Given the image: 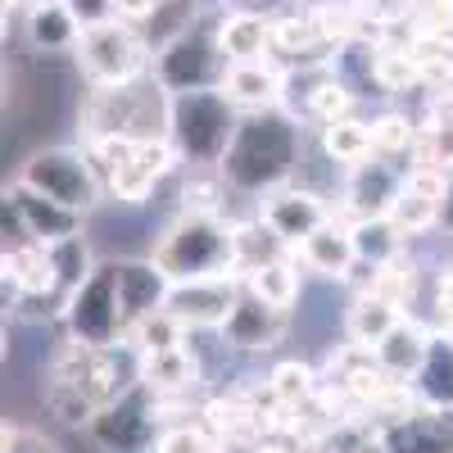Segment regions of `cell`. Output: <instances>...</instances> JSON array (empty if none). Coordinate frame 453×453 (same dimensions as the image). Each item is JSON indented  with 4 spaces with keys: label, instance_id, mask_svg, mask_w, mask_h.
<instances>
[{
    "label": "cell",
    "instance_id": "1",
    "mask_svg": "<svg viewBox=\"0 0 453 453\" xmlns=\"http://www.w3.org/2000/svg\"><path fill=\"white\" fill-rule=\"evenodd\" d=\"M295 159H299V127L277 109H258L250 119H241L236 141L218 168L232 191L258 196V191L281 186L295 173Z\"/></svg>",
    "mask_w": 453,
    "mask_h": 453
},
{
    "label": "cell",
    "instance_id": "2",
    "mask_svg": "<svg viewBox=\"0 0 453 453\" xmlns=\"http://www.w3.org/2000/svg\"><path fill=\"white\" fill-rule=\"evenodd\" d=\"M150 258H155L173 281L226 277L232 268H241V258H236V226H226L218 213L186 209L159 236V245H155Z\"/></svg>",
    "mask_w": 453,
    "mask_h": 453
},
{
    "label": "cell",
    "instance_id": "3",
    "mask_svg": "<svg viewBox=\"0 0 453 453\" xmlns=\"http://www.w3.org/2000/svg\"><path fill=\"white\" fill-rule=\"evenodd\" d=\"M236 104L226 100L222 87H200V91H173L168 109V136L181 159L191 164H222V155L236 141Z\"/></svg>",
    "mask_w": 453,
    "mask_h": 453
},
{
    "label": "cell",
    "instance_id": "4",
    "mask_svg": "<svg viewBox=\"0 0 453 453\" xmlns=\"http://www.w3.org/2000/svg\"><path fill=\"white\" fill-rule=\"evenodd\" d=\"M168 109L173 91L155 82H127V87H96V100L87 109L91 136H132V141H155L168 136Z\"/></svg>",
    "mask_w": 453,
    "mask_h": 453
},
{
    "label": "cell",
    "instance_id": "5",
    "mask_svg": "<svg viewBox=\"0 0 453 453\" xmlns=\"http://www.w3.org/2000/svg\"><path fill=\"white\" fill-rule=\"evenodd\" d=\"M87 431H91V440L104 453H155V444L164 435V426H159V395L136 376L119 399H109L96 412Z\"/></svg>",
    "mask_w": 453,
    "mask_h": 453
},
{
    "label": "cell",
    "instance_id": "6",
    "mask_svg": "<svg viewBox=\"0 0 453 453\" xmlns=\"http://www.w3.org/2000/svg\"><path fill=\"white\" fill-rule=\"evenodd\" d=\"M150 55V42L136 32V23L123 19H104L82 27V42H78V64L96 87H127L141 78Z\"/></svg>",
    "mask_w": 453,
    "mask_h": 453
},
{
    "label": "cell",
    "instance_id": "7",
    "mask_svg": "<svg viewBox=\"0 0 453 453\" xmlns=\"http://www.w3.org/2000/svg\"><path fill=\"white\" fill-rule=\"evenodd\" d=\"M222 23V19H218ZM218 23H191L181 36L155 55V78L168 91H200V87H218L226 73V50L218 42Z\"/></svg>",
    "mask_w": 453,
    "mask_h": 453
},
{
    "label": "cell",
    "instance_id": "8",
    "mask_svg": "<svg viewBox=\"0 0 453 453\" xmlns=\"http://www.w3.org/2000/svg\"><path fill=\"white\" fill-rule=\"evenodd\" d=\"M68 331L82 340V345H104L113 349L127 335V318H123V299H119V273L113 263H96V273L68 295L64 304Z\"/></svg>",
    "mask_w": 453,
    "mask_h": 453
},
{
    "label": "cell",
    "instance_id": "9",
    "mask_svg": "<svg viewBox=\"0 0 453 453\" xmlns=\"http://www.w3.org/2000/svg\"><path fill=\"white\" fill-rule=\"evenodd\" d=\"M19 181L50 196V200H59V204H68V209H78V213H87L100 196V173H96L91 155L87 150H68V145H50V150L27 155Z\"/></svg>",
    "mask_w": 453,
    "mask_h": 453
},
{
    "label": "cell",
    "instance_id": "10",
    "mask_svg": "<svg viewBox=\"0 0 453 453\" xmlns=\"http://www.w3.org/2000/svg\"><path fill=\"white\" fill-rule=\"evenodd\" d=\"M236 299H241V286L232 277H191V281H173L164 309L186 331H200V326H222L226 313L236 309Z\"/></svg>",
    "mask_w": 453,
    "mask_h": 453
},
{
    "label": "cell",
    "instance_id": "11",
    "mask_svg": "<svg viewBox=\"0 0 453 453\" xmlns=\"http://www.w3.org/2000/svg\"><path fill=\"white\" fill-rule=\"evenodd\" d=\"M113 273H119V299H123V318H127V335H132V326L141 318L168 304L173 277L155 258H113Z\"/></svg>",
    "mask_w": 453,
    "mask_h": 453
},
{
    "label": "cell",
    "instance_id": "12",
    "mask_svg": "<svg viewBox=\"0 0 453 453\" xmlns=\"http://www.w3.org/2000/svg\"><path fill=\"white\" fill-rule=\"evenodd\" d=\"M281 331H286V309H273L268 299H258L254 290H241L236 309L222 322V335L232 340V349H245V354L273 349L281 340Z\"/></svg>",
    "mask_w": 453,
    "mask_h": 453
},
{
    "label": "cell",
    "instance_id": "13",
    "mask_svg": "<svg viewBox=\"0 0 453 453\" xmlns=\"http://www.w3.org/2000/svg\"><path fill=\"white\" fill-rule=\"evenodd\" d=\"M10 200H14L23 226H27V236L42 241V245H55L64 236H78L82 232V213L78 209H68V204H59V200H50L42 191H32V186H23V181L10 186Z\"/></svg>",
    "mask_w": 453,
    "mask_h": 453
},
{
    "label": "cell",
    "instance_id": "14",
    "mask_svg": "<svg viewBox=\"0 0 453 453\" xmlns=\"http://www.w3.org/2000/svg\"><path fill=\"white\" fill-rule=\"evenodd\" d=\"M403 177L408 173H399L386 155H367L363 164H354V177H349V209L358 213V218H381V213H390V204L399 200V191H403Z\"/></svg>",
    "mask_w": 453,
    "mask_h": 453
},
{
    "label": "cell",
    "instance_id": "15",
    "mask_svg": "<svg viewBox=\"0 0 453 453\" xmlns=\"http://www.w3.org/2000/svg\"><path fill=\"white\" fill-rule=\"evenodd\" d=\"M226 100L232 104H245V109H273L286 91V73L268 59H241V64H226L222 82Z\"/></svg>",
    "mask_w": 453,
    "mask_h": 453
},
{
    "label": "cell",
    "instance_id": "16",
    "mask_svg": "<svg viewBox=\"0 0 453 453\" xmlns=\"http://www.w3.org/2000/svg\"><path fill=\"white\" fill-rule=\"evenodd\" d=\"M263 222H268L273 232H281L290 245H299L304 236H313L322 222H331V213L313 191H277L268 200V209H263Z\"/></svg>",
    "mask_w": 453,
    "mask_h": 453
},
{
    "label": "cell",
    "instance_id": "17",
    "mask_svg": "<svg viewBox=\"0 0 453 453\" xmlns=\"http://www.w3.org/2000/svg\"><path fill=\"white\" fill-rule=\"evenodd\" d=\"M299 258L322 277H349V268L358 263L354 232H345V226H335V222H322L313 236L299 241Z\"/></svg>",
    "mask_w": 453,
    "mask_h": 453
},
{
    "label": "cell",
    "instance_id": "18",
    "mask_svg": "<svg viewBox=\"0 0 453 453\" xmlns=\"http://www.w3.org/2000/svg\"><path fill=\"white\" fill-rule=\"evenodd\" d=\"M218 42L232 64L263 59L273 50V19H263V10H232L218 23Z\"/></svg>",
    "mask_w": 453,
    "mask_h": 453
},
{
    "label": "cell",
    "instance_id": "19",
    "mask_svg": "<svg viewBox=\"0 0 453 453\" xmlns=\"http://www.w3.org/2000/svg\"><path fill=\"white\" fill-rule=\"evenodd\" d=\"M136 376L164 399V395H177V390H191V386H196V376H200V363H196V354L186 349V345H173V349L141 354Z\"/></svg>",
    "mask_w": 453,
    "mask_h": 453
},
{
    "label": "cell",
    "instance_id": "20",
    "mask_svg": "<svg viewBox=\"0 0 453 453\" xmlns=\"http://www.w3.org/2000/svg\"><path fill=\"white\" fill-rule=\"evenodd\" d=\"M5 277L19 295L36 299V295H50L59 290V277H55V258H50V245L32 241V245H19V250H5Z\"/></svg>",
    "mask_w": 453,
    "mask_h": 453
},
{
    "label": "cell",
    "instance_id": "21",
    "mask_svg": "<svg viewBox=\"0 0 453 453\" xmlns=\"http://www.w3.org/2000/svg\"><path fill=\"white\" fill-rule=\"evenodd\" d=\"M431 340L435 335H426L418 322H399L390 335L376 340L372 349H376V363H381L390 376H418L426 354H431Z\"/></svg>",
    "mask_w": 453,
    "mask_h": 453
},
{
    "label": "cell",
    "instance_id": "22",
    "mask_svg": "<svg viewBox=\"0 0 453 453\" xmlns=\"http://www.w3.org/2000/svg\"><path fill=\"white\" fill-rule=\"evenodd\" d=\"M27 42L36 50H78L82 42V19L73 14L64 0H50L42 10H27Z\"/></svg>",
    "mask_w": 453,
    "mask_h": 453
},
{
    "label": "cell",
    "instance_id": "23",
    "mask_svg": "<svg viewBox=\"0 0 453 453\" xmlns=\"http://www.w3.org/2000/svg\"><path fill=\"white\" fill-rule=\"evenodd\" d=\"M46 412L59 422V426H91V418L100 412V399L78 386L73 376H50V386H46Z\"/></svg>",
    "mask_w": 453,
    "mask_h": 453
},
{
    "label": "cell",
    "instance_id": "24",
    "mask_svg": "<svg viewBox=\"0 0 453 453\" xmlns=\"http://www.w3.org/2000/svg\"><path fill=\"white\" fill-rule=\"evenodd\" d=\"M412 381H418V395H422L431 408L453 412V340H449V335L431 340V354H426L422 372L412 376Z\"/></svg>",
    "mask_w": 453,
    "mask_h": 453
},
{
    "label": "cell",
    "instance_id": "25",
    "mask_svg": "<svg viewBox=\"0 0 453 453\" xmlns=\"http://www.w3.org/2000/svg\"><path fill=\"white\" fill-rule=\"evenodd\" d=\"M399 322H403L399 304H390V299L367 290V295L354 299V309H349V340H354V345H376V340L390 335Z\"/></svg>",
    "mask_w": 453,
    "mask_h": 453
},
{
    "label": "cell",
    "instance_id": "26",
    "mask_svg": "<svg viewBox=\"0 0 453 453\" xmlns=\"http://www.w3.org/2000/svg\"><path fill=\"white\" fill-rule=\"evenodd\" d=\"M322 155L331 164H363L372 155V123H358L354 113L349 119H335V123H322Z\"/></svg>",
    "mask_w": 453,
    "mask_h": 453
},
{
    "label": "cell",
    "instance_id": "27",
    "mask_svg": "<svg viewBox=\"0 0 453 453\" xmlns=\"http://www.w3.org/2000/svg\"><path fill=\"white\" fill-rule=\"evenodd\" d=\"M349 232H354V245H358V258L363 263H372V268H376V263H390V258H399L403 254V232H399V226H395V218L390 213H381V218H358L354 226H349Z\"/></svg>",
    "mask_w": 453,
    "mask_h": 453
},
{
    "label": "cell",
    "instance_id": "28",
    "mask_svg": "<svg viewBox=\"0 0 453 453\" xmlns=\"http://www.w3.org/2000/svg\"><path fill=\"white\" fill-rule=\"evenodd\" d=\"M245 290L268 299L273 309H290L299 295V277L286 258H273V263H258V268H245Z\"/></svg>",
    "mask_w": 453,
    "mask_h": 453
},
{
    "label": "cell",
    "instance_id": "29",
    "mask_svg": "<svg viewBox=\"0 0 453 453\" xmlns=\"http://www.w3.org/2000/svg\"><path fill=\"white\" fill-rule=\"evenodd\" d=\"M390 218H395V226L403 236H422V232H431V226L440 222V200L418 191V186H408V177H403V191L390 204Z\"/></svg>",
    "mask_w": 453,
    "mask_h": 453
},
{
    "label": "cell",
    "instance_id": "30",
    "mask_svg": "<svg viewBox=\"0 0 453 453\" xmlns=\"http://www.w3.org/2000/svg\"><path fill=\"white\" fill-rule=\"evenodd\" d=\"M50 258H55V277H59V295H64V299L96 273V263H91V250H87L82 232L55 241V245H50Z\"/></svg>",
    "mask_w": 453,
    "mask_h": 453
},
{
    "label": "cell",
    "instance_id": "31",
    "mask_svg": "<svg viewBox=\"0 0 453 453\" xmlns=\"http://www.w3.org/2000/svg\"><path fill=\"white\" fill-rule=\"evenodd\" d=\"M281 245H290V241L281 232H273L268 222L236 226V258H241V268H258V263L281 258Z\"/></svg>",
    "mask_w": 453,
    "mask_h": 453
},
{
    "label": "cell",
    "instance_id": "32",
    "mask_svg": "<svg viewBox=\"0 0 453 453\" xmlns=\"http://www.w3.org/2000/svg\"><path fill=\"white\" fill-rule=\"evenodd\" d=\"M418 145V127H412L403 113H381V119H372V155H408V150Z\"/></svg>",
    "mask_w": 453,
    "mask_h": 453
},
{
    "label": "cell",
    "instance_id": "33",
    "mask_svg": "<svg viewBox=\"0 0 453 453\" xmlns=\"http://www.w3.org/2000/svg\"><path fill=\"white\" fill-rule=\"evenodd\" d=\"M181 335H186V326H181L168 309H155L150 318H141V322L132 326V340H136V349H141V354L173 349V345H181Z\"/></svg>",
    "mask_w": 453,
    "mask_h": 453
},
{
    "label": "cell",
    "instance_id": "34",
    "mask_svg": "<svg viewBox=\"0 0 453 453\" xmlns=\"http://www.w3.org/2000/svg\"><path fill=\"white\" fill-rule=\"evenodd\" d=\"M268 390H273V399L281 408H299L313 395V367L309 363H281V367H273Z\"/></svg>",
    "mask_w": 453,
    "mask_h": 453
},
{
    "label": "cell",
    "instance_id": "35",
    "mask_svg": "<svg viewBox=\"0 0 453 453\" xmlns=\"http://www.w3.org/2000/svg\"><path fill=\"white\" fill-rule=\"evenodd\" d=\"M322 36L318 19H273V50L281 55H309Z\"/></svg>",
    "mask_w": 453,
    "mask_h": 453
},
{
    "label": "cell",
    "instance_id": "36",
    "mask_svg": "<svg viewBox=\"0 0 453 453\" xmlns=\"http://www.w3.org/2000/svg\"><path fill=\"white\" fill-rule=\"evenodd\" d=\"M309 113H313V119H322V123L349 119V113H354V91H349L345 82L326 78V82H318V87L309 91Z\"/></svg>",
    "mask_w": 453,
    "mask_h": 453
},
{
    "label": "cell",
    "instance_id": "37",
    "mask_svg": "<svg viewBox=\"0 0 453 453\" xmlns=\"http://www.w3.org/2000/svg\"><path fill=\"white\" fill-rule=\"evenodd\" d=\"M372 295H381V299H390V304H408V295H412V268H403L399 258H390V263H376L372 268Z\"/></svg>",
    "mask_w": 453,
    "mask_h": 453
},
{
    "label": "cell",
    "instance_id": "38",
    "mask_svg": "<svg viewBox=\"0 0 453 453\" xmlns=\"http://www.w3.org/2000/svg\"><path fill=\"white\" fill-rule=\"evenodd\" d=\"M412 155H418V164H431V168H453V127H440V123H426V132L418 136V145H412Z\"/></svg>",
    "mask_w": 453,
    "mask_h": 453
},
{
    "label": "cell",
    "instance_id": "39",
    "mask_svg": "<svg viewBox=\"0 0 453 453\" xmlns=\"http://www.w3.org/2000/svg\"><path fill=\"white\" fill-rule=\"evenodd\" d=\"M155 453H222V444L200 426H164Z\"/></svg>",
    "mask_w": 453,
    "mask_h": 453
},
{
    "label": "cell",
    "instance_id": "40",
    "mask_svg": "<svg viewBox=\"0 0 453 453\" xmlns=\"http://www.w3.org/2000/svg\"><path fill=\"white\" fill-rule=\"evenodd\" d=\"M204 412H209V426L218 431V440H222V435H236V431H254L245 403H226V399H218V403H209Z\"/></svg>",
    "mask_w": 453,
    "mask_h": 453
},
{
    "label": "cell",
    "instance_id": "41",
    "mask_svg": "<svg viewBox=\"0 0 453 453\" xmlns=\"http://www.w3.org/2000/svg\"><path fill=\"white\" fill-rule=\"evenodd\" d=\"M331 453H390V444L381 435H372V431H340L331 435Z\"/></svg>",
    "mask_w": 453,
    "mask_h": 453
},
{
    "label": "cell",
    "instance_id": "42",
    "mask_svg": "<svg viewBox=\"0 0 453 453\" xmlns=\"http://www.w3.org/2000/svg\"><path fill=\"white\" fill-rule=\"evenodd\" d=\"M5 453H55V444H50V440H42L36 431L5 426Z\"/></svg>",
    "mask_w": 453,
    "mask_h": 453
},
{
    "label": "cell",
    "instance_id": "43",
    "mask_svg": "<svg viewBox=\"0 0 453 453\" xmlns=\"http://www.w3.org/2000/svg\"><path fill=\"white\" fill-rule=\"evenodd\" d=\"M155 10H159V0H113V19L136 23V27H145Z\"/></svg>",
    "mask_w": 453,
    "mask_h": 453
},
{
    "label": "cell",
    "instance_id": "44",
    "mask_svg": "<svg viewBox=\"0 0 453 453\" xmlns=\"http://www.w3.org/2000/svg\"><path fill=\"white\" fill-rule=\"evenodd\" d=\"M64 5L82 19V27H91V23H104V19H113V0H64Z\"/></svg>",
    "mask_w": 453,
    "mask_h": 453
},
{
    "label": "cell",
    "instance_id": "45",
    "mask_svg": "<svg viewBox=\"0 0 453 453\" xmlns=\"http://www.w3.org/2000/svg\"><path fill=\"white\" fill-rule=\"evenodd\" d=\"M431 123L453 127V91H440V96H435V104H431Z\"/></svg>",
    "mask_w": 453,
    "mask_h": 453
},
{
    "label": "cell",
    "instance_id": "46",
    "mask_svg": "<svg viewBox=\"0 0 453 453\" xmlns=\"http://www.w3.org/2000/svg\"><path fill=\"white\" fill-rule=\"evenodd\" d=\"M435 304H440V313H444V318L453 313V268H449V273H440V290H435Z\"/></svg>",
    "mask_w": 453,
    "mask_h": 453
},
{
    "label": "cell",
    "instance_id": "47",
    "mask_svg": "<svg viewBox=\"0 0 453 453\" xmlns=\"http://www.w3.org/2000/svg\"><path fill=\"white\" fill-rule=\"evenodd\" d=\"M440 222L453 232V168H449V181H444V200H440Z\"/></svg>",
    "mask_w": 453,
    "mask_h": 453
},
{
    "label": "cell",
    "instance_id": "48",
    "mask_svg": "<svg viewBox=\"0 0 453 453\" xmlns=\"http://www.w3.org/2000/svg\"><path fill=\"white\" fill-rule=\"evenodd\" d=\"M226 5H236V10H263L268 0H226Z\"/></svg>",
    "mask_w": 453,
    "mask_h": 453
},
{
    "label": "cell",
    "instance_id": "49",
    "mask_svg": "<svg viewBox=\"0 0 453 453\" xmlns=\"http://www.w3.org/2000/svg\"><path fill=\"white\" fill-rule=\"evenodd\" d=\"M10 5H23V10H42V5H50V0H10Z\"/></svg>",
    "mask_w": 453,
    "mask_h": 453
},
{
    "label": "cell",
    "instance_id": "50",
    "mask_svg": "<svg viewBox=\"0 0 453 453\" xmlns=\"http://www.w3.org/2000/svg\"><path fill=\"white\" fill-rule=\"evenodd\" d=\"M258 453H290L286 444H258Z\"/></svg>",
    "mask_w": 453,
    "mask_h": 453
},
{
    "label": "cell",
    "instance_id": "51",
    "mask_svg": "<svg viewBox=\"0 0 453 453\" xmlns=\"http://www.w3.org/2000/svg\"><path fill=\"white\" fill-rule=\"evenodd\" d=\"M444 335H449V340H453V313H449V322H444Z\"/></svg>",
    "mask_w": 453,
    "mask_h": 453
},
{
    "label": "cell",
    "instance_id": "52",
    "mask_svg": "<svg viewBox=\"0 0 453 453\" xmlns=\"http://www.w3.org/2000/svg\"><path fill=\"white\" fill-rule=\"evenodd\" d=\"M159 5H164V0H159Z\"/></svg>",
    "mask_w": 453,
    "mask_h": 453
}]
</instances>
